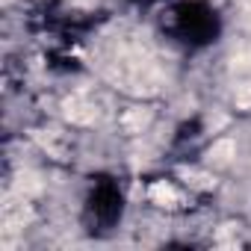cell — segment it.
<instances>
[{"label":"cell","mask_w":251,"mask_h":251,"mask_svg":"<svg viewBox=\"0 0 251 251\" xmlns=\"http://www.w3.org/2000/svg\"><path fill=\"white\" fill-rule=\"evenodd\" d=\"M233 154H236V145H233L230 139H222V142H216V145L210 148V163H216V166H227Z\"/></svg>","instance_id":"cell-1"},{"label":"cell","mask_w":251,"mask_h":251,"mask_svg":"<svg viewBox=\"0 0 251 251\" xmlns=\"http://www.w3.org/2000/svg\"><path fill=\"white\" fill-rule=\"evenodd\" d=\"M151 198H154L157 204H163V207H172V201H175L177 195H175V189H172L169 183H154V189H151Z\"/></svg>","instance_id":"cell-2"}]
</instances>
